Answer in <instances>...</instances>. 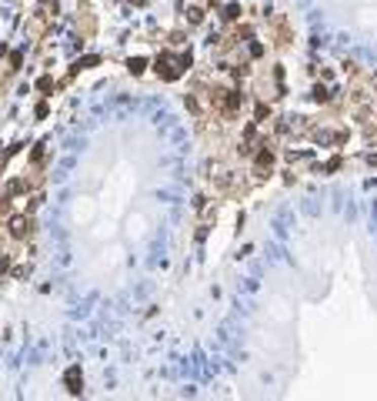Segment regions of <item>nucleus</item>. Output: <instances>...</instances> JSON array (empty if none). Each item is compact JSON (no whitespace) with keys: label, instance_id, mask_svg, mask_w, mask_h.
I'll use <instances>...</instances> for the list:
<instances>
[{"label":"nucleus","instance_id":"obj_11","mask_svg":"<svg viewBox=\"0 0 377 401\" xmlns=\"http://www.w3.org/2000/svg\"><path fill=\"white\" fill-rule=\"evenodd\" d=\"M10 154H14V147H10V151H4V154H0V171H4V164H7V157H10Z\"/></svg>","mask_w":377,"mask_h":401},{"label":"nucleus","instance_id":"obj_1","mask_svg":"<svg viewBox=\"0 0 377 401\" xmlns=\"http://www.w3.org/2000/svg\"><path fill=\"white\" fill-rule=\"evenodd\" d=\"M187 67H191V54H167V50H164V54L154 60V71H157L161 80H177Z\"/></svg>","mask_w":377,"mask_h":401},{"label":"nucleus","instance_id":"obj_2","mask_svg":"<svg viewBox=\"0 0 377 401\" xmlns=\"http://www.w3.org/2000/svg\"><path fill=\"white\" fill-rule=\"evenodd\" d=\"M4 231H7V238L14 241V244H24V241L33 238V217L27 214H10L7 221H4Z\"/></svg>","mask_w":377,"mask_h":401},{"label":"nucleus","instance_id":"obj_3","mask_svg":"<svg viewBox=\"0 0 377 401\" xmlns=\"http://www.w3.org/2000/svg\"><path fill=\"white\" fill-rule=\"evenodd\" d=\"M307 134H311V141L314 144H321V147H337V144H344V130L341 127H307Z\"/></svg>","mask_w":377,"mask_h":401},{"label":"nucleus","instance_id":"obj_10","mask_svg":"<svg viewBox=\"0 0 377 401\" xmlns=\"http://www.w3.org/2000/svg\"><path fill=\"white\" fill-rule=\"evenodd\" d=\"M237 17H241V7H227L224 10V20H237Z\"/></svg>","mask_w":377,"mask_h":401},{"label":"nucleus","instance_id":"obj_7","mask_svg":"<svg viewBox=\"0 0 377 401\" xmlns=\"http://www.w3.org/2000/svg\"><path fill=\"white\" fill-rule=\"evenodd\" d=\"M314 101H317V104H330V87L327 84H317V87H314Z\"/></svg>","mask_w":377,"mask_h":401},{"label":"nucleus","instance_id":"obj_6","mask_svg":"<svg viewBox=\"0 0 377 401\" xmlns=\"http://www.w3.org/2000/svg\"><path fill=\"white\" fill-rule=\"evenodd\" d=\"M64 381H67V391L70 394H81V388H84V378H81V368H70L64 375Z\"/></svg>","mask_w":377,"mask_h":401},{"label":"nucleus","instance_id":"obj_5","mask_svg":"<svg viewBox=\"0 0 377 401\" xmlns=\"http://www.w3.org/2000/svg\"><path fill=\"white\" fill-rule=\"evenodd\" d=\"M204 4H207V0H180V7L187 10V20H191V24H201L204 20V14H207V7H204Z\"/></svg>","mask_w":377,"mask_h":401},{"label":"nucleus","instance_id":"obj_9","mask_svg":"<svg viewBox=\"0 0 377 401\" xmlns=\"http://www.w3.org/2000/svg\"><path fill=\"white\" fill-rule=\"evenodd\" d=\"M127 67H130V74H144V60H140V57H130Z\"/></svg>","mask_w":377,"mask_h":401},{"label":"nucleus","instance_id":"obj_8","mask_svg":"<svg viewBox=\"0 0 377 401\" xmlns=\"http://www.w3.org/2000/svg\"><path fill=\"white\" fill-rule=\"evenodd\" d=\"M44 157H47V144H37V147H33V154H30V160L37 164V168H41Z\"/></svg>","mask_w":377,"mask_h":401},{"label":"nucleus","instance_id":"obj_4","mask_svg":"<svg viewBox=\"0 0 377 401\" xmlns=\"http://www.w3.org/2000/svg\"><path fill=\"white\" fill-rule=\"evenodd\" d=\"M274 47H290V40H294V34H290V24H287V17H274Z\"/></svg>","mask_w":377,"mask_h":401}]
</instances>
